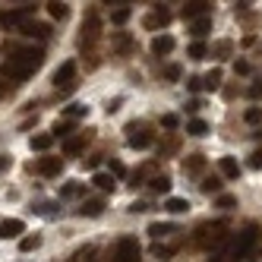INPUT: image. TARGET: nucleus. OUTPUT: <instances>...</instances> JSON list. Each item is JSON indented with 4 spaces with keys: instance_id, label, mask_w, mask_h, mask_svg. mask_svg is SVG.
<instances>
[{
    "instance_id": "nucleus-8",
    "label": "nucleus",
    "mask_w": 262,
    "mask_h": 262,
    "mask_svg": "<svg viewBox=\"0 0 262 262\" xmlns=\"http://www.w3.org/2000/svg\"><path fill=\"white\" fill-rule=\"evenodd\" d=\"M29 171L41 174V177H57V174L63 171V158H54V155H48V158H41V161L29 164Z\"/></svg>"
},
{
    "instance_id": "nucleus-52",
    "label": "nucleus",
    "mask_w": 262,
    "mask_h": 262,
    "mask_svg": "<svg viewBox=\"0 0 262 262\" xmlns=\"http://www.w3.org/2000/svg\"><path fill=\"white\" fill-rule=\"evenodd\" d=\"M0 95H4V89H0Z\"/></svg>"
},
{
    "instance_id": "nucleus-1",
    "label": "nucleus",
    "mask_w": 262,
    "mask_h": 262,
    "mask_svg": "<svg viewBox=\"0 0 262 262\" xmlns=\"http://www.w3.org/2000/svg\"><path fill=\"white\" fill-rule=\"evenodd\" d=\"M7 60L0 63V76L10 82H26L35 70L45 63V51L41 48H19V45H4Z\"/></svg>"
},
{
    "instance_id": "nucleus-44",
    "label": "nucleus",
    "mask_w": 262,
    "mask_h": 262,
    "mask_svg": "<svg viewBox=\"0 0 262 262\" xmlns=\"http://www.w3.org/2000/svg\"><path fill=\"white\" fill-rule=\"evenodd\" d=\"M92 250H95V247H82V250H76L70 262H82V259H89V253H92Z\"/></svg>"
},
{
    "instance_id": "nucleus-22",
    "label": "nucleus",
    "mask_w": 262,
    "mask_h": 262,
    "mask_svg": "<svg viewBox=\"0 0 262 262\" xmlns=\"http://www.w3.org/2000/svg\"><path fill=\"white\" fill-rule=\"evenodd\" d=\"M209 54H212V57H218V60H228L231 54H234V41H228V38H224V41H215V45L209 48Z\"/></svg>"
},
{
    "instance_id": "nucleus-18",
    "label": "nucleus",
    "mask_w": 262,
    "mask_h": 262,
    "mask_svg": "<svg viewBox=\"0 0 262 262\" xmlns=\"http://www.w3.org/2000/svg\"><path fill=\"white\" fill-rule=\"evenodd\" d=\"M76 212H79L82 218H85V215H89V218H98V215L104 212V199H85Z\"/></svg>"
},
{
    "instance_id": "nucleus-2",
    "label": "nucleus",
    "mask_w": 262,
    "mask_h": 262,
    "mask_svg": "<svg viewBox=\"0 0 262 262\" xmlns=\"http://www.w3.org/2000/svg\"><path fill=\"white\" fill-rule=\"evenodd\" d=\"M259 237H262L259 221H247L243 231L228 243V262H253L259 256Z\"/></svg>"
},
{
    "instance_id": "nucleus-28",
    "label": "nucleus",
    "mask_w": 262,
    "mask_h": 262,
    "mask_svg": "<svg viewBox=\"0 0 262 262\" xmlns=\"http://www.w3.org/2000/svg\"><path fill=\"white\" fill-rule=\"evenodd\" d=\"M92 183H95L98 190H104V193H114V186H117V180L111 177V174H95V177H92Z\"/></svg>"
},
{
    "instance_id": "nucleus-27",
    "label": "nucleus",
    "mask_w": 262,
    "mask_h": 262,
    "mask_svg": "<svg viewBox=\"0 0 262 262\" xmlns=\"http://www.w3.org/2000/svg\"><path fill=\"white\" fill-rule=\"evenodd\" d=\"M85 193V183L79 180H70L67 186H60V199H73V196H82Z\"/></svg>"
},
{
    "instance_id": "nucleus-16",
    "label": "nucleus",
    "mask_w": 262,
    "mask_h": 262,
    "mask_svg": "<svg viewBox=\"0 0 262 262\" xmlns=\"http://www.w3.org/2000/svg\"><path fill=\"white\" fill-rule=\"evenodd\" d=\"M218 171H221V177H228V180H237V177H240V164H237V158L224 155V158H218Z\"/></svg>"
},
{
    "instance_id": "nucleus-17",
    "label": "nucleus",
    "mask_w": 262,
    "mask_h": 262,
    "mask_svg": "<svg viewBox=\"0 0 262 262\" xmlns=\"http://www.w3.org/2000/svg\"><path fill=\"white\" fill-rule=\"evenodd\" d=\"M148 190H152L155 196H167V193H171V177H167V174H155L152 180H148Z\"/></svg>"
},
{
    "instance_id": "nucleus-48",
    "label": "nucleus",
    "mask_w": 262,
    "mask_h": 262,
    "mask_svg": "<svg viewBox=\"0 0 262 262\" xmlns=\"http://www.w3.org/2000/svg\"><path fill=\"white\" fill-rule=\"evenodd\" d=\"M234 70L240 73V76H247V73H250V63H247V60H237V63H234Z\"/></svg>"
},
{
    "instance_id": "nucleus-36",
    "label": "nucleus",
    "mask_w": 262,
    "mask_h": 262,
    "mask_svg": "<svg viewBox=\"0 0 262 262\" xmlns=\"http://www.w3.org/2000/svg\"><path fill=\"white\" fill-rule=\"evenodd\" d=\"M215 205H218V209H237V196H231V193H221V196L215 199Z\"/></svg>"
},
{
    "instance_id": "nucleus-24",
    "label": "nucleus",
    "mask_w": 262,
    "mask_h": 262,
    "mask_svg": "<svg viewBox=\"0 0 262 262\" xmlns=\"http://www.w3.org/2000/svg\"><path fill=\"white\" fill-rule=\"evenodd\" d=\"M202 89H205V92H218V89H221V70H218V67L209 70V73L202 76Z\"/></svg>"
},
{
    "instance_id": "nucleus-31",
    "label": "nucleus",
    "mask_w": 262,
    "mask_h": 262,
    "mask_svg": "<svg viewBox=\"0 0 262 262\" xmlns=\"http://www.w3.org/2000/svg\"><path fill=\"white\" fill-rule=\"evenodd\" d=\"M186 133H190V136H205V133H209V123L199 120V117H193L190 123H186Z\"/></svg>"
},
{
    "instance_id": "nucleus-38",
    "label": "nucleus",
    "mask_w": 262,
    "mask_h": 262,
    "mask_svg": "<svg viewBox=\"0 0 262 262\" xmlns=\"http://www.w3.org/2000/svg\"><path fill=\"white\" fill-rule=\"evenodd\" d=\"M202 164H205L202 155H190V158L183 161V171H202Z\"/></svg>"
},
{
    "instance_id": "nucleus-33",
    "label": "nucleus",
    "mask_w": 262,
    "mask_h": 262,
    "mask_svg": "<svg viewBox=\"0 0 262 262\" xmlns=\"http://www.w3.org/2000/svg\"><path fill=\"white\" fill-rule=\"evenodd\" d=\"M38 247H41V237H38V234H29V237L19 240V250H23V253H32V250H38Z\"/></svg>"
},
{
    "instance_id": "nucleus-14",
    "label": "nucleus",
    "mask_w": 262,
    "mask_h": 262,
    "mask_svg": "<svg viewBox=\"0 0 262 262\" xmlns=\"http://www.w3.org/2000/svg\"><path fill=\"white\" fill-rule=\"evenodd\" d=\"M152 142H155L152 133H145V129H139V133H136V126H129V136H126V145L129 148H148Z\"/></svg>"
},
{
    "instance_id": "nucleus-26",
    "label": "nucleus",
    "mask_w": 262,
    "mask_h": 262,
    "mask_svg": "<svg viewBox=\"0 0 262 262\" xmlns=\"http://www.w3.org/2000/svg\"><path fill=\"white\" fill-rule=\"evenodd\" d=\"M164 209L174 212V215H180V212H190V202L180 199V196H167V199H164Z\"/></svg>"
},
{
    "instance_id": "nucleus-50",
    "label": "nucleus",
    "mask_w": 262,
    "mask_h": 262,
    "mask_svg": "<svg viewBox=\"0 0 262 262\" xmlns=\"http://www.w3.org/2000/svg\"><path fill=\"white\" fill-rule=\"evenodd\" d=\"M95 256H98V250H92V253H89V259H85V262H98V259H95Z\"/></svg>"
},
{
    "instance_id": "nucleus-49",
    "label": "nucleus",
    "mask_w": 262,
    "mask_h": 262,
    "mask_svg": "<svg viewBox=\"0 0 262 262\" xmlns=\"http://www.w3.org/2000/svg\"><path fill=\"white\" fill-rule=\"evenodd\" d=\"M10 167V155H0V171H7Z\"/></svg>"
},
{
    "instance_id": "nucleus-12",
    "label": "nucleus",
    "mask_w": 262,
    "mask_h": 262,
    "mask_svg": "<svg viewBox=\"0 0 262 262\" xmlns=\"http://www.w3.org/2000/svg\"><path fill=\"white\" fill-rule=\"evenodd\" d=\"M92 133H95V129H85V133H79V136H70L63 142V155H79L82 148L92 142Z\"/></svg>"
},
{
    "instance_id": "nucleus-11",
    "label": "nucleus",
    "mask_w": 262,
    "mask_h": 262,
    "mask_svg": "<svg viewBox=\"0 0 262 262\" xmlns=\"http://www.w3.org/2000/svg\"><path fill=\"white\" fill-rule=\"evenodd\" d=\"M209 13H212V4H205V0H193V4H186L180 10V16L186 23H196V19H202V16H209Z\"/></svg>"
},
{
    "instance_id": "nucleus-51",
    "label": "nucleus",
    "mask_w": 262,
    "mask_h": 262,
    "mask_svg": "<svg viewBox=\"0 0 262 262\" xmlns=\"http://www.w3.org/2000/svg\"><path fill=\"white\" fill-rule=\"evenodd\" d=\"M253 136H256V139H262V126H259V129H256V133H253Z\"/></svg>"
},
{
    "instance_id": "nucleus-42",
    "label": "nucleus",
    "mask_w": 262,
    "mask_h": 262,
    "mask_svg": "<svg viewBox=\"0 0 262 262\" xmlns=\"http://www.w3.org/2000/svg\"><path fill=\"white\" fill-rule=\"evenodd\" d=\"M180 73H183V70H180L177 63H171V67H167V70H164V76H167V79H171V82H177V79H180Z\"/></svg>"
},
{
    "instance_id": "nucleus-3",
    "label": "nucleus",
    "mask_w": 262,
    "mask_h": 262,
    "mask_svg": "<svg viewBox=\"0 0 262 262\" xmlns=\"http://www.w3.org/2000/svg\"><path fill=\"white\" fill-rule=\"evenodd\" d=\"M228 231H231V224L224 221V218L202 221L199 228H196V234H193V240H196V247H202V250H218V247L228 243Z\"/></svg>"
},
{
    "instance_id": "nucleus-5",
    "label": "nucleus",
    "mask_w": 262,
    "mask_h": 262,
    "mask_svg": "<svg viewBox=\"0 0 262 262\" xmlns=\"http://www.w3.org/2000/svg\"><path fill=\"white\" fill-rule=\"evenodd\" d=\"M26 19H35V4H23L16 10H4L0 13V29H19Z\"/></svg>"
},
{
    "instance_id": "nucleus-21",
    "label": "nucleus",
    "mask_w": 262,
    "mask_h": 262,
    "mask_svg": "<svg viewBox=\"0 0 262 262\" xmlns=\"http://www.w3.org/2000/svg\"><path fill=\"white\" fill-rule=\"evenodd\" d=\"M111 45H114V51H120V54L133 51V38H129L126 32H114V35H111Z\"/></svg>"
},
{
    "instance_id": "nucleus-15",
    "label": "nucleus",
    "mask_w": 262,
    "mask_h": 262,
    "mask_svg": "<svg viewBox=\"0 0 262 262\" xmlns=\"http://www.w3.org/2000/svg\"><path fill=\"white\" fill-rule=\"evenodd\" d=\"M174 38H171V35H155V38H152V54H155V57H167V54H171L174 51Z\"/></svg>"
},
{
    "instance_id": "nucleus-45",
    "label": "nucleus",
    "mask_w": 262,
    "mask_h": 262,
    "mask_svg": "<svg viewBox=\"0 0 262 262\" xmlns=\"http://www.w3.org/2000/svg\"><path fill=\"white\" fill-rule=\"evenodd\" d=\"M111 174H114V177H123L126 171H123V164L117 161V158H111Z\"/></svg>"
},
{
    "instance_id": "nucleus-46",
    "label": "nucleus",
    "mask_w": 262,
    "mask_h": 262,
    "mask_svg": "<svg viewBox=\"0 0 262 262\" xmlns=\"http://www.w3.org/2000/svg\"><path fill=\"white\" fill-rule=\"evenodd\" d=\"M148 209H152V205H148V202H133V205H129L126 212H133V215H136V212H148Z\"/></svg>"
},
{
    "instance_id": "nucleus-19",
    "label": "nucleus",
    "mask_w": 262,
    "mask_h": 262,
    "mask_svg": "<svg viewBox=\"0 0 262 262\" xmlns=\"http://www.w3.org/2000/svg\"><path fill=\"white\" fill-rule=\"evenodd\" d=\"M212 32V16H202V19H196V23H190V35L196 41H202L205 35Z\"/></svg>"
},
{
    "instance_id": "nucleus-13",
    "label": "nucleus",
    "mask_w": 262,
    "mask_h": 262,
    "mask_svg": "<svg viewBox=\"0 0 262 262\" xmlns=\"http://www.w3.org/2000/svg\"><path fill=\"white\" fill-rule=\"evenodd\" d=\"M19 234H26V221H19V218L0 221V240H13V237H19Z\"/></svg>"
},
{
    "instance_id": "nucleus-20",
    "label": "nucleus",
    "mask_w": 262,
    "mask_h": 262,
    "mask_svg": "<svg viewBox=\"0 0 262 262\" xmlns=\"http://www.w3.org/2000/svg\"><path fill=\"white\" fill-rule=\"evenodd\" d=\"M180 228H177V224H171V221H155V224H148V234H152L155 240L158 237H167V234H177Z\"/></svg>"
},
{
    "instance_id": "nucleus-34",
    "label": "nucleus",
    "mask_w": 262,
    "mask_h": 262,
    "mask_svg": "<svg viewBox=\"0 0 262 262\" xmlns=\"http://www.w3.org/2000/svg\"><path fill=\"white\" fill-rule=\"evenodd\" d=\"M129 16H133V10H129V7H117L114 13H111V23H114V26H123Z\"/></svg>"
},
{
    "instance_id": "nucleus-29",
    "label": "nucleus",
    "mask_w": 262,
    "mask_h": 262,
    "mask_svg": "<svg viewBox=\"0 0 262 262\" xmlns=\"http://www.w3.org/2000/svg\"><path fill=\"white\" fill-rule=\"evenodd\" d=\"M54 145V133H41V136H32V148L35 152H48Z\"/></svg>"
},
{
    "instance_id": "nucleus-7",
    "label": "nucleus",
    "mask_w": 262,
    "mask_h": 262,
    "mask_svg": "<svg viewBox=\"0 0 262 262\" xmlns=\"http://www.w3.org/2000/svg\"><path fill=\"white\" fill-rule=\"evenodd\" d=\"M51 82L57 85V89H63V92H70L73 85H76V60H67V63H60L57 70H54Z\"/></svg>"
},
{
    "instance_id": "nucleus-41",
    "label": "nucleus",
    "mask_w": 262,
    "mask_h": 262,
    "mask_svg": "<svg viewBox=\"0 0 262 262\" xmlns=\"http://www.w3.org/2000/svg\"><path fill=\"white\" fill-rule=\"evenodd\" d=\"M209 262H228V243H224V247H218L215 253H212V259Z\"/></svg>"
},
{
    "instance_id": "nucleus-35",
    "label": "nucleus",
    "mask_w": 262,
    "mask_h": 262,
    "mask_svg": "<svg viewBox=\"0 0 262 262\" xmlns=\"http://www.w3.org/2000/svg\"><path fill=\"white\" fill-rule=\"evenodd\" d=\"M73 126H76V123H73L70 117H67V120H57V123H54V139H57V136H67Z\"/></svg>"
},
{
    "instance_id": "nucleus-39",
    "label": "nucleus",
    "mask_w": 262,
    "mask_h": 262,
    "mask_svg": "<svg viewBox=\"0 0 262 262\" xmlns=\"http://www.w3.org/2000/svg\"><path fill=\"white\" fill-rule=\"evenodd\" d=\"M85 114H89V107H85V104H73V107L67 111V117H70V120H73V117H85Z\"/></svg>"
},
{
    "instance_id": "nucleus-40",
    "label": "nucleus",
    "mask_w": 262,
    "mask_h": 262,
    "mask_svg": "<svg viewBox=\"0 0 262 262\" xmlns=\"http://www.w3.org/2000/svg\"><path fill=\"white\" fill-rule=\"evenodd\" d=\"M161 126H164V129H177V126H180L177 114H164V117H161Z\"/></svg>"
},
{
    "instance_id": "nucleus-25",
    "label": "nucleus",
    "mask_w": 262,
    "mask_h": 262,
    "mask_svg": "<svg viewBox=\"0 0 262 262\" xmlns=\"http://www.w3.org/2000/svg\"><path fill=\"white\" fill-rule=\"evenodd\" d=\"M177 250H180V243H155V247H152V256H155V259H171Z\"/></svg>"
},
{
    "instance_id": "nucleus-9",
    "label": "nucleus",
    "mask_w": 262,
    "mask_h": 262,
    "mask_svg": "<svg viewBox=\"0 0 262 262\" xmlns=\"http://www.w3.org/2000/svg\"><path fill=\"white\" fill-rule=\"evenodd\" d=\"M16 32L26 35V38H41V41H45V38H51V26H48V23H38V19H26Z\"/></svg>"
},
{
    "instance_id": "nucleus-32",
    "label": "nucleus",
    "mask_w": 262,
    "mask_h": 262,
    "mask_svg": "<svg viewBox=\"0 0 262 262\" xmlns=\"http://www.w3.org/2000/svg\"><path fill=\"white\" fill-rule=\"evenodd\" d=\"M186 54H190L193 60H205V57H209V45H205V41H193Z\"/></svg>"
},
{
    "instance_id": "nucleus-47",
    "label": "nucleus",
    "mask_w": 262,
    "mask_h": 262,
    "mask_svg": "<svg viewBox=\"0 0 262 262\" xmlns=\"http://www.w3.org/2000/svg\"><path fill=\"white\" fill-rule=\"evenodd\" d=\"M186 85H190V92H199V89H202V76H193V79H186Z\"/></svg>"
},
{
    "instance_id": "nucleus-37",
    "label": "nucleus",
    "mask_w": 262,
    "mask_h": 262,
    "mask_svg": "<svg viewBox=\"0 0 262 262\" xmlns=\"http://www.w3.org/2000/svg\"><path fill=\"white\" fill-rule=\"evenodd\" d=\"M243 120H247V123H262V107L256 104V107H247V114H243Z\"/></svg>"
},
{
    "instance_id": "nucleus-4",
    "label": "nucleus",
    "mask_w": 262,
    "mask_h": 262,
    "mask_svg": "<svg viewBox=\"0 0 262 262\" xmlns=\"http://www.w3.org/2000/svg\"><path fill=\"white\" fill-rule=\"evenodd\" d=\"M98 38H101V16H98V10H89L85 19H82L79 48H82V51H92V48L98 45Z\"/></svg>"
},
{
    "instance_id": "nucleus-6",
    "label": "nucleus",
    "mask_w": 262,
    "mask_h": 262,
    "mask_svg": "<svg viewBox=\"0 0 262 262\" xmlns=\"http://www.w3.org/2000/svg\"><path fill=\"white\" fill-rule=\"evenodd\" d=\"M142 259V247L136 237H120L114 247V262H139Z\"/></svg>"
},
{
    "instance_id": "nucleus-23",
    "label": "nucleus",
    "mask_w": 262,
    "mask_h": 262,
    "mask_svg": "<svg viewBox=\"0 0 262 262\" xmlns=\"http://www.w3.org/2000/svg\"><path fill=\"white\" fill-rule=\"evenodd\" d=\"M221 186H224V177L212 174V177H202V183H199V190H202V193H218V196H221Z\"/></svg>"
},
{
    "instance_id": "nucleus-43",
    "label": "nucleus",
    "mask_w": 262,
    "mask_h": 262,
    "mask_svg": "<svg viewBox=\"0 0 262 262\" xmlns=\"http://www.w3.org/2000/svg\"><path fill=\"white\" fill-rule=\"evenodd\" d=\"M247 95H250L253 101H259V98H262V82H253V85L247 89Z\"/></svg>"
},
{
    "instance_id": "nucleus-10",
    "label": "nucleus",
    "mask_w": 262,
    "mask_h": 262,
    "mask_svg": "<svg viewBox=\"0 0 262 262\" xmlns=\"http://www.w3.org/2000/svg\"><path fill=\"white\" fill-rule=\"evenodd\" d=\"M167 23H171V10H167V7H155V10H152V13H148L145 19H142V26H145L148 32H155V29H164Z\"/></svg>"
},
{
    "instance_id": "nucleus-30",
    "label": "nucleus",
    "mask_w": 262,
    "mask_h": 262,
    "mask_svg": "<svg viewBox=\"0 0 262 262\" xmlns=\"http://www.w3.org/2000/svg\"><path fill=\"white\" fill-rule=\"evenodd\" d=\"M48 13L54 16V19H67V16H70V4H57V0H51V4H48Z\"/></svg>"
}]
</instances>
